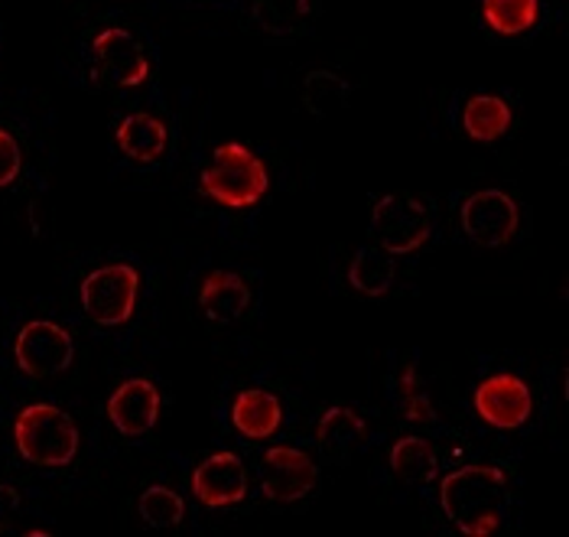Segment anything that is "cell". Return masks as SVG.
Returning a JSON list of instances; mask_svg holds the SVG:
<instances>
[{"instance_id": "obj_7", "label": "cell", "mask_w": 569, "mask_h": 537, "mask_svg": "<svg viewBox=\"0 0 569 537\" xmlns=\"http://www.w3.org/2000/svg\"><path fill=\"white\" fill-rule=\"evenodd\" d=\"M459 219H462V231H466V238L472 245H479V248H505L518 235L521 209L501 189H479V192H472L462 202Z\"/></svg>"}, {"instance_id": "obj_18", "label": "cell", "mask_w": 569, "mask_h": 537, "mask_svg": "<svg viewBox=\"0 0 569 537\" xmlns=\"http://www.w3.org/2000/svg\"><path fill=\"white\" fill-rule=\"evenodd\" d=\"M391 469L397 479H403L410 486H427L439 473L437 449L423 437H400L391 447Z\"/></svg>"}, {"instance_id": "obj_19", "label": "cell", "mask_w": 569, "mask_h": 537, "mask_svg": "<svg viewBox=\"0 0 569 537\" xmlns=\"http://www.w3.org/2000/svg\"><path fill=\"white\" fill-rule=\"evenodd\" d=\"M397 268L388 251L381 248H358L349 265V284L361 297H385L395 284Z\"/></svg>"}, {"instance_id": "obj_2", "label": "cell", "mask_w": 569, "mask_h": 537, "mask_svg": "<svg viewBox=\"0 0 569 537\" xmlns=\"http://www.w3.org/2000/svg\"><path fill=\"white\" fill-rule=\"evenodd\" d=\"M267 167L244 143H219L212 163L199 173V192L216 199L224 209H251L267 196Z\"/></svg>"}, {"instance_id": "obj_11", "label": "cell", "mask_w": 569, "mask_h": 537, "mask_svg": "<svg viewBox=\"0 0 569 537\" xmlns=\"http://www.w3.org/2000/svg\"><path fill=\"white\" fill-rule=\"evenodd\" d=\"M163 410V398L150 378H128L108 398V420L121 437H147Z\"/></svg>"}, {"instance_id": "obj_13", "label": "cell", "mask_w": 569, "mask_h": 537, "mask_svg": "<svg viewBox=\"0 0 569 537\" xmlns=\"http://www.w3.org/2000/svg\"><path fill=\"white\" fill-rule=\"evenodd\" d=\"M114 140H118V150L131 160V163H140V167H150L157 163L163 153H167V143H170V131L160 118L147 115V111H133L128 115L118 131H114Z\"/></svg>"}, {"instance_id": "obj_23", "label": "cell", "mask_w": 569, "mask_h": 537, "mask_svg": "<svg viewBox=\"0 0 569 537\" xmlns=\"http://www.w3.org/2000/svg\"><path fill=\"white\" fill-rule=\"evenodd\" d=\"M137 511L147 528H176L186 518V501L170 486H147L140 493Z\"/></svg>"}, {"instance_id": "obj_21", "label": "cell", "mask_w": 569, "mask_h": 537, "mask_svg": "<svg viewBox=\"0 0 569 537\" xmlns=\"http://www.w3.org/2000/svg\"><path fill=\"white\" fill-rule=\"evenodd\" d=\"M351 98V82L332 69H312L303 79V105L312 118H329L332 111L346 108Z\"/></svg>"}, {"instance_id": "obj_25", "label": "cell", "mask_w": 569, "mask_h": 537, "mask_svg": "<svg viewBox=\"0 0 569 537\" xmlns=\"http://www.w3.org/2000/svg\"><path fill=\"white\" fill-rule=\"evenodd\" d=\"M403 417L410 424H433L437 420V410H433V401L417 388V391L403 395Z\"/></svg>"}, {"instance_id": "obj_22", "label": "cell", "mask_w": 569, "mask_h": 537, "mask_svg": "<svg viewBox=\"0 0 569 537\" xmlns=\"http://www.w3.org/2000/svg\"><path fill=\"white\" fill-rule=\"evenodd\" d=\"M540 17V0H482L485 27L498 37H521Z\"/></svg>"}, {"instance_id": "obj_6", "label": "cell", "mask_w": 569, "mask_h": 537, "mask_svg": "<svg viewBox=\"0 0 569 537\" xmlns=\"http://www.w3.org/2000/svg\"><path fill=\"white\" fill-rule=\"evenodd\" d=\"M13 358L20 371L33 381H43L52 375H62L76 361V342L72 336L49 319H33L17 332Z\"/></svg>"}, {"instance_id": "obj_14", "label": "cell", "mask_w": 569, "mask_h": 537, "mask_svg": "<svg viewBox=\"0 0 569 537\" xmlns=\"http://www.w3.org/2000/svg\"><path fill=\"white\" fill-rule=\"evenodd\" d=\"M283 420V404L273 391L244 388L231 404V427L248 440H267L277 434Z\"/></svg>"}, {"instance_id": "obj_17", "label": "cell", "mask_w": 569, "mask_h": 537, "mask_svg": "<svg viewBox=\"0 0 569 537\" xmlns=\"http://www.w3.org/2000/svg\"><path fill=\"white\" fill-rule=\"evenodd\" d=\"M511 121H515L511 105L498 95H476L462 108V128L479 143H495L498 137L508 135Z\"/></svg>"}, {"instance_id": "obj_3", "label": "cell", "mask_w": 569, "mask_h": 537, "mask_svg": "<svg viewBox=\"0 0 569 537\" xmlns=\"http://www.w3.org/2000/svg\"><path fill=\"white\" fill-rule=\"evenodd\" d=\"M13 444L27 463L40 469H62L79 456V427L52 404H30L17 414Z\"/></svg>"}, {"instance_id": "obj_10", "label": "cell", "mask_w": 569, "mask_h": 537, "mask_svg": "<svg viewBox=\"0 0 569 537\" xmlns=\"http://www.w3.org/2000/svg\"><path fill=\"white\" fill-rule=\"evenodd\" d=\"M319 483V469L307 449L300 447H270L263 453L261 495L267 501H300Z\"/></svg>"}, {"instance_id": "obj_1", "label": "cell", "mask_w": 569, "mask_h": 537, "mask_svg": "<svg viewBox=\"0 0 569 537\" xmlns=\"http://www.w3.org/2000/svg\"><path fill=\"white\" fill-rule=\"evenodd\" d=\"M505 486L501 466H462L439 486V505L459 535H495L505 521Z\"/></svg>"}, {"instance_id": "obj_16", "label": "cell", "mask_w": 569, "mask_h": 537, "mask_svg": "<svg viewBox=\"0 0 569 537\" xmlns=\"http://www.w3.org/2000/svg\"><path fill=\"white\" fill-rule=\"evenodd\" d=\"M365 440H368V424L351 407H329L316 424V444L332 459L349 456L351 449H358Z\"/></svg>"}, {"instance_id": "obj_15", "label": "cell", "mask_w": 569, "mask_h": 537, "mask_svg": "<svg viewBox=\"0 0 569 537\" xmlns=\"http://www.w3.org/2000/svg\"><path fill=\"white\" fill-rule=\"evenodd\" d=\"M199 307L212 322H234L251 307V287L244 284V277H238L231 270H212L202 280Z\"/></svg>"}, {"instance_id": "obj_24", "label": "cell", "mask_w": 569, "mask_h": 537, "mask_svg": "<svg viewBox=\"0 0 569 537\" xmlns=\"http://www.w3.org/2000/svg\"><path fill=\"white\" fill-rule=\"evenodd\" d=\"M20 170H23L20 143H17V137L10 135V131L0 128V189L13 186L17 177H20Z\"/></svg>"}, {"instance_id": "obj_12", "label": "cell", "mask_w": 569, "mask_h": 537, "mask_svg": "<svg viewBox=\"0 0 569 537\" xmlns=\"http://www.w3.org/2000/svg\"><path fill=\"white\" fill-rule=\"evenodd\" d=\"M192 495L206 508H228L248 498V469L234 453H212L192 473Z\"/></svg>"}, {"instance_id": "obj_9", "label": "cell", "mask_w": 569, "mask_h": 537, "mask_svg": "<svg viewBox=\"0 0 569 537\" xmlns=\"http://www.w3.org/2000/svg\"><path fill=\"white\" fill-rule=\"evenodd\" d=\"M472 404H476V414L495 430H518L533 414V395L527 381L508 371L488 375L485 381H479Z\"/></svg>"}, {"instance_id": "obj_20", "label": "cell", "mask_w": 569, "mask_h": 537, "mask_svg": "<svg viewBox=\"0 0 569 537\" xmlns=\"http://www.w3.org/2000/svg\"><path fill=\"white\" fill-rule=\"evenodd\" d=\"M254 23L270 37H297L312 17V0H254Z\"/></svg>"}, {"instance_id": "obj_4", "label": "cell", "mask_w": 569, "mask_h": 537, "mask_svg": "<svg viewBox=\"0 0 569 537\" xmlns=\"http://www.w3.org/2000/svg\"><path fill=\"white\" fill-rule=\"evenodd\" d=\"M430 212L427 206L410 196V192H388L375 202L371 209V222L368 235L375 241V248L395 255H413L417 248H423L430 241Z\"/></svg>"}, {"instance_id": "obj_26", "label": "cell", "mask_w": 569, "mask_h": 537, "mask_svg": "<svg viewBox=\"0 0 569 537\" xmlns=\"http://www.w3.org/2000/svg\"><path fill=\"white\" fill-rule=\"evenodd\" d=\"M17 508H20V493H17L13 486H3V483H0V535L10 528Z\"/></svg>"}, {"instance_id": "obj_8", "label": "cell", "mask_w": 569, "mask_h": 537, "mask_svg": "<svg viewBox=\"0 0 569 537\" xmlns=\"http://www.w3.org/2000/svg\"><path fill=\"white\" fill-rule=\"evenodd\" d=\"M91 72L114 89H137L150 79V59L128 30L108 27L91 40Z\"/></svg>"}, {"instance_id": "obj_5", "label": "cell", "mask_w": 569, "mask_h": 537, "mask_svg": "<svg viewBox=\"0 0 569 537\" xmlns=\"http://www.w3.org/2000/svg\"><path fill=\"white\" fill-rule=\"evenodd\" d=\"M82 314L94 326H124L137 310L140 274L131 265H104L94 268L79 287Z\"/></svg>"}]
</instances>
